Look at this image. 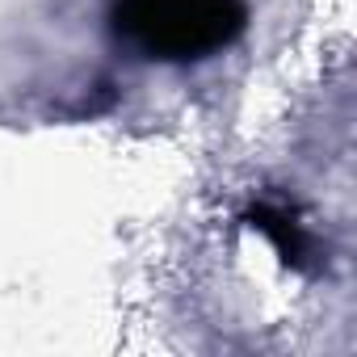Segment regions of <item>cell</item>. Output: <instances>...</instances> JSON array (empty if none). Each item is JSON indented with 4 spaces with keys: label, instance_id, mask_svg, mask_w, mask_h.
I'll list each match as a JSON object with an SVG mask.
<instances>
[{
    "label": "cell",
    "instance_id": "cell-2",
    "mask_svg": "<svg viewBox=\"0 0 357 357\" xmlns=\"http://www.w3.org/2000/svg\"><path fill=\"white\" fill-rule=\"evenodd\" d=\"M248 223L273 244V252H278L290 269H311V261H315V240H311V231L294 219V211L273 206V202H261V206L248 211Z\"/></svg>",
    "mask_w": 357,
    "mask_h": 357
},
{
    "label": "cell",
    "instance_id": "cell-1",
    "mask_svg": "<svg viewBox=\"0 0 357 357\" xmlns=\"http://www.w3.org/2000/svg\"><path fill=\"white\" fill-rule=\"evenodd\" d=\"M118 34L155 59H206L231 47L244 26V0H118Z\"/></svg>",
    "mask_w": 357,
    "mask_h": 357
}]
</instances>
